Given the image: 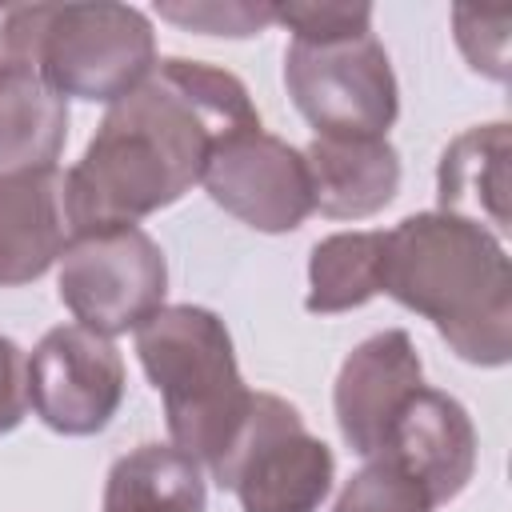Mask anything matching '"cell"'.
I'll list each match as a JSON object with an SVG mask.
<instances>
[{"label": "cell", "instance_id": "cell-9", "mask_svg": "<svg viewBox=\"0 0 512 512\" xmlns=\"http://www.w3.org/2000/svg\"><path fill=\"white\" fill-rule=\"evenodd\" d=\"M200 184L212 204L256 232H292L312 216L304 152L264 128H248L216 144Z\"/></svg>", "mask_w": 512, "mask_h": 512}, {"label": "cell", "instance_id": "cell-22", "mask_svg": "<svg viewBox=\"0 0 512 512\" xmlns=\"http://www.w3.org/2000/svg\"><path fill=\"white\" fill-rule=\"evenodd\" d=\"M48 16L52 4H0V68H36Z\"/></svg>", "mask_w": 512, "mask_h": 512}, {"label": "cell", "instance_id": "cell-19", "mask_svg": "<svg viewBox=\"0 0 512 512\" xmlns=\"http://www.w3.org/2000/svg\"><path fill=\"white\" fill-rule=\"evenodd\" d=\"M456 44L472 72L488 80H508V28H512V4H456L452 8Z\"/></svg>", "mask_w": 512, "mask_h": 512}, {"label": "cell", "instance_id": "cell-8", "mask_svg": "<svg viewBox=\"0 0 512 512\" xmlns=\"http://www.w3.org/2000/svg\"><path fill=\"white\" fill-rule=\"evenodd\" d=\"M124 400L116 344L84 324H60L28 356V404L60 436L104 432Z\"/></svg>", "mask_w": 512, "mask_h": 512}, {"label": "cell", "instance_id": "cell-5", "mask_svg": "<svg viewBox=\"0 0 512 512\" xmlns=\"http://www.w3.org/2000/svg\"><path fill=\"white\" fill-rule=\"evenodd\" d=\"M284 84L316 136H384L400 112L396 76L372 28L324 40L292 36Z\"/></svg>", "mask_w": 512, "mask_h": 512}, {"label": "cell", "instance_id": "cell-15", "mask_svg": "<svg viewBox=\"0 0 512 512\" xmlns=\"http://www.w3.org/2000/svg\"><path fill=\"white\" fill-rule=\"evenodd\" d=\"M68 100L36 68H0V172L56 168Z\"/></svg>", "mask_w": 512, "mask_h": 512}, {"label": "cell", "instance_id": "cell-6", "mask_svg": "<svg viewBox=\"0 0 512 512\" xmlns=\"http://www.w3.org/2000/svg\"><path fill=\"white\" fill-rule=\"evenodd\" d=\"M56 288L76 324L112 340L120 332H136L164 308L168 260L136 224L80 232L60 252Z\"/></svg>", "mask_w": 512, "mask_h": 512}, {"label": "cell", "instance_id": "cell-7", "mask_svg": "<svg viewBox=\"0 0 512 512\" xmlns=\"http://www.w3.org/2000/svg\"><path fill=\"white\" fill-rule=\"evenodd\" d=\"M36 68L64 100L112 104L156 68V36L128 4H52Z\"/></svg>", "mask_w": 512, "mask_h": 512}, {"label": "cell", "instance_id": "cell-18", "mask_svg": "<svg viewBox=\"0 0 512 512\" xmlns=\"http://www.w3.org/2000/svg\"><path fill=\"white\" fill-rule=\"evenodd\" d=\"M432 508L436 504L428 488L392 456L364 460V468L348 476V484L332 504V512H432Z\"/></svg>", "mask_w": 512, "mask_h": 512}, {"label": "cell", "instance_id": "cell-11", "mask_svg": "<svg viewBox=\"0 0 512 512\" xmlns=\"http://www.w3.org/2000/svg\"><path fill=\"white\" fill-rule=\"evenodd\" d=\"M408 468L432 496V504L456 500L476 472V428L468 408L436 388H416L396 412L384 452Z\"/></svg>", "mask_w": 512, "mask_h": 512}, {"label": "cell", "instance_id": "cell-12", "mask_svg": "<svg viewBox=\"0 0 512 512\" xmlns=\"http://www.w3.org/2000/svg\"><path fill=\"white\" fill-rule=\"evenodd\" d=\"M72 240L64 172H0V288L40 280Z\"/></svg>", "mask_w": 512, "mask_h": 512}, {"label": "cell", "instance_id": "cell-20", "mask_svg": "<svg viewBox=\"0 0 512 512\" xmlns=\"http://www.w3.org/2000/svg\"><path fill=\"white\" fill-rule=\"evenodd\" d=\"M164 20L204 32V36H256L276 20V8L268 4H160Z\"/></svg>", "mask_w": 512, "mask_h": 512}, {"label": "cell", "instance_id": "cell-16", "mask_svg": "<svg viewBox=\"0 0 512 512\" xmlns=\"http://www.w3.org/2000/svg\"><path fill=\"white\" fill-rule=\"evenodd\" d=\"M100 512H208L204 468L172 444H140L112 464Z\"/></svg>", "mask_w": 512, "mask_h": 512}, {"label": "cell", "instance_id": "cell-13", "mask_svg": "<svg viewBox=\"0 0 512 512\" xmlns=\"http://www.w3.org/2000/svg\"><path fill=\"white\" fill-rule=\"evenodd\" d=\"M312 180V212L332 220H364L400 192V156L388 136H316L304 148Z\"/></svg>", "mask_w": 512, "mask_h": 512}, {"label": "cell", "instance_id": "cell-2", "mask_svg": "<svg viewBox=\"0 0 512 512\" xmlns=\"http://www.w3.org/2000/svg\"><path fill=\"white\" fill-rule=\"evenodd\" d=\"M384 292L432 320L448 348L480 368L512 356V264L480 224L416 212L384 232Z\"/></svg>", "mask_w": 512, "mask_h": 512}, {"label": "cell", "instance_id": "cell-10", "mask_svg": "<svg viewBox=\"0 0 512 512\" xmlns=\"http://www.w3.org/2000/svg\"><path fill=\"white\" fill-rule=\"evenodd\" d=\"M416 388H424V364L404 328H388L356 344L344 356L332 392L336 428L344 444L364 460L380 456L396 412Z\"/></svg>", "mask_w": 512, "mask_h": 512}, {"label": "cell", "instance_id": "cell-14", "mask_svg": "<svg viewBox=\"0 0 512 512\" xmlns=\"http://www.w3.org/2000/svg\"><path fill=\"white\" fill-rule=\"evenodd\" d=\"M508 156L512 128L504 120L460 132L436 168V212L480 224L492 236L508 232Z\"/></svg>", "mask_w": 512, "mask_h": 512}, {"label": "cell", "instance_id": "cell-17", "mask_svg": "<svg viewBox=\"0 0 512 512\" xmlns=\"http://www.w3.org/2000/svg\"><path fill=\"white\" fill-rule=\"evenodd\" d=\"M384 292V232H336L308 256L304 308L332 316Z\"/></svg>", "mask_w": 512, "mask_h": 512}, {"label": "cell", "instance_id": "cell-3", "mask_svg": "<svg viewBox=\"0 0 512 512\" xmlns=\"http://www.w3.org/2000/svg\"><path fill=\"white\" fill-rule=\"evenodd\" d=\"M136 352L164 400L172 448L212 472L252 404L224 320L196 304H164L136 328Z\"/></svg>", "mask_w": 512, "mask_h": 512}, {"label": "cell", "instance_id": "cell-4", "mask_svg": "<svg viewBox=\"0 0 512 512\" xmlns=\"http://www.w3.org/2000/svg\"><path fill=\"white\" fill-rule=\"evenodd\" d=\"M332 472V448L272 392H252L244 424L212 468L216 484L240 500V512H316L332 488Z\"/></svg>", "mask_w": 512, "mask_h": 512}, {"label": "cell", "instance_id": "cell-21", "mask_svg": "<svg viewBox=\"0 0 512 512\" xmlns=\"http://www.w3.org/2000/svg\"><path fill=\"white\" fill-rule=\"evenodd\" d=\"M276 24H284L296 40H324L344 32H368L372 8L368 4H284L276 8Z\"/></svg>", "mask_w": 512, "mask_h": 512}, {"label": "cell", "instance_id": "cell-1", "mask_svg": "<svg viewBox=\"0 0 512 512\" xmlns=\"http://www.w3.org/2000/svg\"><path fill=\"white\" fill-rule=\"evenodd\" d=\"M260 128L248 88L200 60L156 68L108 104L76 168L64 172L72 236L136 224L200 184L208 156L228 136Z\"/></svg>", "mask_w": 512, "mask_h": 512}, {"label": "cell", "instance_id": "cell-23", "mask_svg": "<svg viewBox=\"0 0 512 512\" xmlns=\"http://www.w3.org/2000/svg\"><path fill=\"white\" fill-rule=\"evenodd\" d=\"M28 412V356L16 340L0 336V436L12 432Z\"/></svg>", "mask_w": 512, "mask_h": 512}]
</instances>
